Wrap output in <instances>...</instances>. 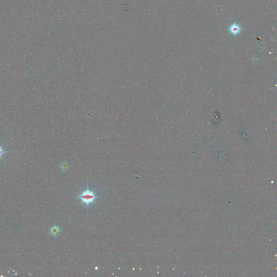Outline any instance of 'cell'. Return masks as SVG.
<instances>
[{
    "label": "cell",
    "mask_w": 277,
    "mask_h": 277,
    "mask_svg": "<svg viewBox=\"0 0 277 277\" xmlns=\"http://www.w3.org/2000/svg\"><path fill=\"white\" fill-rule=\"evenodd\" d=\"M61 232V229L60 227L57 225H54L51 227V228L49 230V234L53 236V237H56Z\"/></svg>",
    "instance_id": "obj_3"
},
{
    "label": "cell",
    "mask_w": 277,
    "mask_h": 277,
    "mask_svg": "<svg viewBox=\"0 0 277 277\" xmlns=\"http://www.w3.org/2000/svg\"><path fill=\"white\" fill-rule=\"evenodd\" d=\"M241 30V28L236 23H233L229 28V30L232 34L237 35L238 34Z\"/></svg>",
    "instance_id": "obj_2"
},
{
    "label": "cell",
    "mask_w": 277,
    "mask_h": 277,
    "mask_svg": "<svg viewBox=\"0 0 277 277\" xmlns=\"http://www.w3.org/2000/svg\"><path fill=\"white\" fill-rule=\"evenodd\" d=\"M98 198L99 196L96 194L95 192L89 189L88 185L87 189L81 192V194L79 196H77V198L80 200L82 203L87 206L88 210L89 206L94 203Z\"/></svg>",
    "instance_id": "obj_1"
},
{
    "label": "cell",
    "mask_w": 277,
    "mask_h": 277,
    "mask_svg": "<svg viewBox=\"0 0 277 277\" xmlns=\"http://www.w3.org/2000/svg\"><path fill=\"white\" fill-rule=\"evenodd\" d=\"M69 167V166L68 163H67L66 162H64L60 165V168L62 172H66V171L68 170Z\"/></svg>",
    "instance_id": "obj_4"
},
{
    "label": "cell",
    "mask_w": 277,
    "mask_h": 277,
    "mask_svg": "<svg viewBox=\"0 0 277 277\" xmlns=\"http://www.w3.org/2000/svg\"><path fill=\"white\" fill-rule=\"evenodd\" d=\"M3 153H4V151H3V150L2 148L1 147H0V158L1 157L2 155L3 154Z\"/></svg>",
    "instance_id": "obj_5"
}]
</instances>
